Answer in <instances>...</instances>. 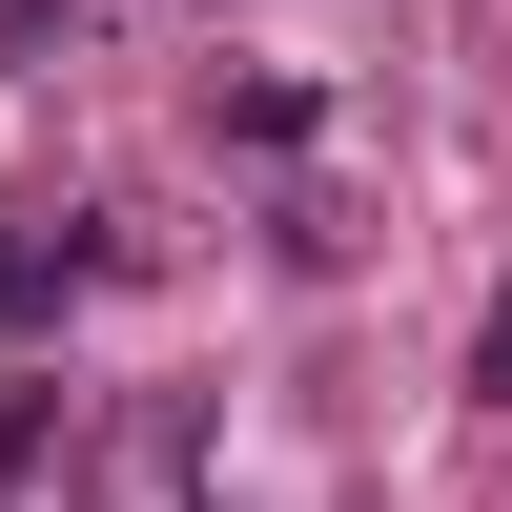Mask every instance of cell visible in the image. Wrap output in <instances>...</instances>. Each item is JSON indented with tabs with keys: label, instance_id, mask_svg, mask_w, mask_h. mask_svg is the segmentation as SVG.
Instances as JSON below:
<instances>
[{
	"label": "cell",
	"instance_id": "1",
	"mask_svg": "<svg viewBox=\"0 0 512 512\" xmlns=\"http://www.w3.org/2000/svg\"><path fill=\"white\" fill-rule=\"evenodd\" d=\"M472 390H492V410H512V287H492V328H472Z\"/></svg>",
	"mask_w": 512,
	"mask_h": 512
}]
</instances>
